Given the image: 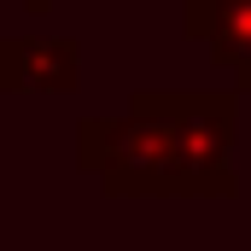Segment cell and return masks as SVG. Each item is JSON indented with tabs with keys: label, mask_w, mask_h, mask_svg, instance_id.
I'll return each instance as SVG.
<instances>
[{
	"label": "cell",
	"mask_w": 251,
	"mask_h": 251,
	"mask_svg": "<svg viewBox=\"0 0 251 251\" xmlns=\"http://www.w3.org/2000/svg\"><path fill=\"white\" fill-rule=\"evenodd\" d=\"M240 94L140 88L117 117L76 123V170L105 199H234Z\"/></svg>",
	"instance_id": "1"
},
{
	"label": "cell",
	"mask_w": 251,
	"mask_h": 251,
	"mask_svg": "<svg viewBox=\"0 0 251 251\" xmlns=\"http://www.w3.org/2000/svg\"><path fill=\"white\" fill-rule=\"evenodd\" d=\"M82 41L76 35H0V94H76Z\"/></svg>",
	"instance_id": "2"
},
{
	"label": "cell",
	"mask_w": 251,
	"mask_h": 251,
	"mask_svg": "<svg viewBox=\"0 0 251 251\" xmlns=\"http://www.w3.org/2000/svg\"><path fill=\"white\" fill-rule=\"evenodd\" d=\"M181 35L251 94V0H181Z\"/></svg>",
	"instance_id": "3"
},
{
	"label": "cell",
	"mask_w": 251,
	"mask_h": 251,
	"mask_svg": "<svg viewBox=\"0 0 251 251\" xmlns=\"http://www.w3.org/2000/svg\"><path fill=\"white\" fill-rule=\"evenodd\" d=\"M24 6H29V12H35V18H41V12H47V6H53V0H24Z\"/></svg>",
	"instance_id": "4"
}]
</instances>
